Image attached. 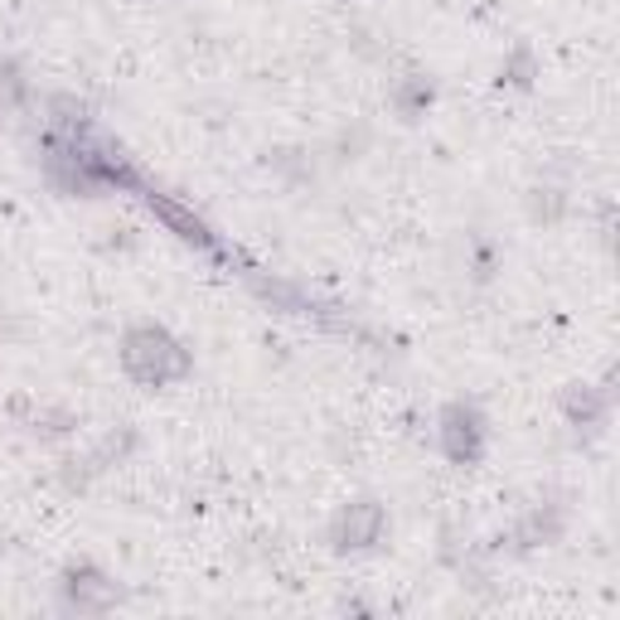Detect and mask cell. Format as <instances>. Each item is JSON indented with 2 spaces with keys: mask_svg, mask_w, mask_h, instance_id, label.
<instances>
[{
  "mask_svg": "<svg viewBox=\"0 0 620 620\" xmlns=\"http://www.w3.org/2000/svg\"><path fill=\"white\" fill-rule=\"evenodd\" d=\"M126 369L141 383H165L170 373L185 369V355H179V345L170 335H160V330H136V335L126 339Z\"/></svg>",
  "mask_w": 620,
  "mask_h": 620,
  "instance_id": "6da1fadb",
  "label": "cell"
},
{
  "mask_svg": "<svg viewBox=\"0 0 620 620\" xmlns=\"http://www.w3.org/2000/svg\"><path fill=\"white\" fill-rule=\"evenodd\" d=\"M383 533V514L379 505H349L345 514L335 523V543L339 548H369V543H379Z\"/></svg>",
  "mask_w": 620,
  "mask_h": 620,
  "instance_id": "7a4b0ae2",
  "label": "cell"
},
{
  "mask_svg": "<svg viewBox=\"0 0 620 620\" xmlns=\"http://www.w3.org/2000/svg\"><path fill=\"white\" fill-rule=\"evenodd\" d=\"M446 451L456 456V461H475L480 451V417L466 412V408H451L446 412Z\"/></svg>",
  "mask_w": 620,
  "mask_h": 620,
  "instance_id": "3957f363",
  "label": "cell"
}]
</instances>
